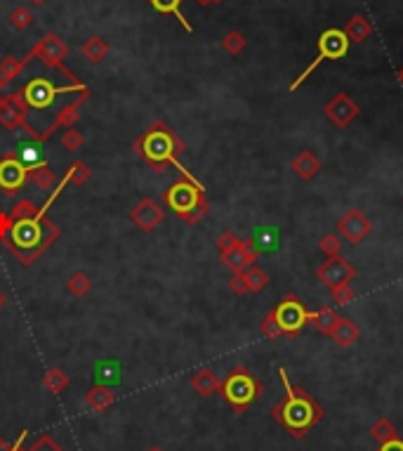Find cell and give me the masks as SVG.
Masks as SVG:
<instances>
[{
	"label": "cell",
	"instance_id": "obj_1",
	"mask_svg": "<svg viewBox=\"0 0 403 451\" xmlns=\"http://www.w3.org/2000/svg\"><path fill=\"white\" fill-rule=\"evenodd\" d=\"M132 152L144 161L146 166H151L153 173H165L168 166H175L182 173V178H191L187 168L180 164V156L187 152L184 139L170 128L165 121H156L151 128H146L141 135L132 142Z\"/></svg>",
	"mask_w": 403,
	"mask_h": 451
},
{
	"label": "cell",
	"instance_id": "obj_2",
	"mask_svg": "<svg viewBox=\"0 0 403 451\" xmlns=\"http://www.w3.org/2000/svg\"><path fill=\"white\" fill-rule=\"evenodd\" d=\"M279 376H281L283 387H286V397L271 409V416L295 437V440H302V437L307 435V430H311L316 423L323 421L325 411L307 390L295 387L290 383L286 369H279Z\"/></svg>",
	"mask_w": 403,
	"mask_h": 451
},
{
	"label": "cell",
	"instance_id": "obj_3",
	"mask_svg": "<svg viewBox=\"0 0 403 451\" xmlns=\"http://www.w3.org/2000/svg\"><path fill=\"white\" fill-rule=\"evenodd\" d=\"M62 236V227L49 217H33V220H14L7 234V251L19 260L24 267H31L57 239Z\"/></svg>",
	"mask_w": 403,
	"mask_h": 451
},
{
	"label": "cell",
	"instance_id": "obj_4",
	"mask_svg": "<svg viewBox=\"0 0 403 451\" xmlns=\"http://www.w3.org/2000/svg\"><path fill=\"white\" fill-rule=\"evenodd\" d=\"M163 203L187 224H198L210 213V203L205 199V187L196 178H180L163 192Z\"/></svg>",
	"mask_w": 403,
	"mask_h": 451
},
{
	"label": "cell",
	"instance_id": "obj_5",
	"mask_svg": "<svg viewBox=\"0 0 403 451\" xmlns=\"http://www.w3.org/2000/svg\"><path fill=\"white\" fill-rule=\"evenodd\" d=\"M262 392H264V387H262L259 380L255 378L243 364L233 366V369L226 373V378L222 380V385H219L222 399L236 413H245L247 409L262 397Z\"/></svg>",
	"mask_w": 403,
	"mask_h": 451
},
{
	"label": "cell",
	"instance_id": "obj_6",
	"mask_svg": "<svg viewBox=\"0 0 403 451\" xmlns=\"http://www.w3.org/2000/svg\"><path fill=\"white\" fill-rule=\"evenodd\" d=\"M318 52H316V57L311 59V64L304 69V72L297 76V79L290 83V93H295L297 88L302 86L304 81L309 79L311 74L316 72L318 67L323 64V62H337V59H342L346 52H349V38H346V33L342 29H325L321 36H318Z\"/></svg>",
	"mask_w": 403,
	"mask_h": 451
},
{
	"label": "cell",
	"instance_id": "obj_7",
	"mask_svg": "<svg viewBox=\"0 0 403 451\" xmlns=\"http://www.w3.org/2000/svg\"><path fill=\"white\" fill-rule=\"evenodd\" d=\"M69 52H71V47L66 45V40H64L62 36H57V33H45V36H42L38 43L31 47V50H28L24 62L28 64L31 59L38 57L47 69H57V72H62L69 79V83H83L74 72H71V69L64 67V59L69 57Z\"/></svg>",
	"mask_w": 403,
	"mask_h": 451
},
{
	"label": "cell",
	"instance_id": "obj_8",
	"mask_svg": "<svg viewBox=\"0 0 403 451\" xmlns=\"http://www.w3.org/2000/svg\"><path fill=\"white\" fill-rule=\"evenodd\" d=\"M88 90L85 83H69V86H54L49 79H33L28 81L24 88L19 90L21 97L26 100L28 109H47L52 107L57 95H66V93H83Z\"/></svg>",
	"mask_w": 403,
	"mask_h": 451
},
{
	"label": "cell",
	"instance_id": "obj_9",
	"mask_svg": "<svg viewBox=\"0 0 403 451\" xmlns=\"http://www.w3.org/2000/svg\"><path fill=\"white\" fill-rule=\"evenodd\" d=\"M271 312H274L276 324H279L281 333L288 338L300 333V331L309 324V316H311V312L302 305L297 295H286Z\"/></svg>",
	"mask_w": 403,
	"mask_h": 451
},
{
	"label": "cell",
	"instance_id": "obj_10",
	"mask_svg": "<svg viewBox=\"0 0 403 451\" xmlns=\"http://www.w3.org/2000/svg\"><path fill=\"white\" fill-rule=\"evenodd\" d=\"M28 182V164L17 152H7L0 159V189L5 196H17Z\"/></svg>",
	"mask_w": 403,
	"mask_h": 451
},
{
	"label": "cell",
	"instance_id": "obj_11",
	"mask_svg": "<svg viewBox=\"0 0 403 451\" xmlns=\"http://www.w3.org/2000/svg\"><path fill=\"white\" fill-rule=\"evenodd\" d=\"M335 227H337L339 239H344V241L351 246H358L373 232V222H370V217H366V213L361 208H349L337 220Z\"/></svg>",
	"mask_w": 403,
	"mask_h": 451
},
{
	"label": "cell",
	"instance_id": "obj_12",
	"mask_svg": "<svg viewBox=\"0 0 403 451\" xmlns=\"http://www.w3.org/2000/svg\"><path fill=\"white\" fill-rule=\"evenodd\" d=\"M354 277H356V267H354L349 260H344L342 256H330L325 258L323 265H318L316 279L328 288H335L339 284H351Z\"/></svg>",
	"mask_w": 403,
	"mask_h": 451
},
{
	"label": "cell",
	"instance_id": "obj_13",
	"mask_svg": "<svg viewBox=\"0 0 403 451\" xmlns=\"http://www.w3.org/2000/svg\"><path fill=\"white\" fill-rule=\"evenodd\" d=\"M323 114L332 125H335V128H349V125L358 118L361 107L346 93H337L323 107Z\"/></svg>",
	"mask_w": 403,
	"mask_h": 451
},
{
	"label": "cell",
	"instance_id": "obj_14",
	"mask_svg": "<svg viewBox=\"0 0 403 451\" xmlns=\"http://www.w3.org/2000/svg\"><path fill=\"white\" fill-rule=\"evenodd\" d=\"M88 97H90V90H83V93H78V97H76L74 102L64 104V107L59 109V114L54 116V121L49 123L47 128L42 130V132H38V137H35V142H38V144L47 142V139L52 137L54 132L59 130V128H64V130H66V128H74V123L78 121V116H81V114H78V111H81L83 104L88 102Z\"/></svg>",
	"mask_w": 403,
	"mask_h": 451
},
{
	"label": "cell",
	"instance_id": "obj_15",
	"mask_svg": "<svg viewBox=\"0 0 403 451\" xmlns=\"http://www.w3.org/2000/svg\"><path fill=\"white\" fill-rule=\"evenodd\" d=\"M130 220L137 224L141 232H153L158 224L165 220V210L158 201H153L151 196H144L130 208Z\"/></svg>",
	"mask_w": 403,
	"mask_h": 451
},
{
	"label": "cell",
	"instance_id": "obj_16",
	"mask_svg": "<svg viewBox=\"0 0 403 451\" xmlns=\"http://www.w3.org/2000/svg\"><path fill=\"white\" fill-rule=\"evenodd\" d=\"M259 258V251L255 249L252 239H245V241H238L236 246H233L231 251L226 253H219V260H222V265L229 270L231 274L236 272H245L247 267H252L255 263H257Z\"/></svg>",
	"mask_w": 403,
	"mask_h": 451
},
{
	"label": "cell",
	"instance_id": "obj_17",
	"mask_svg": "<svg viewBox=\"0 0 403 451\" xmlns=\"http://www.w3.org/2000/svg\"><path fill=\"white\" fill-rule=\"evenodd\" d=\"M0 125H3L5 130H21V132H26L28 137L35 142V137H38V132L33 130V125L28 123V116H24L21 111L14 107V104L7 100V95L0 97Z\"/></svg>",
	"mask_w": 403,
	"mask_h": 451
},
{
	"label": "cell",
	"instance_id": "obj_18",
	"mask_svg": "<svg viewBox=\"0 0 403 451\" xmlns=\"http://www.w3.org/2000/svg\"><path fill=\"white\" fill-rule=\"evenodd\" d=\"M290 171H293L300 180L309 182L316 178L318 171H321V159H318L311 149H302L293 161H290Z\"/></svg>",
	"mask_w": 403,
	"mask_h": 451
},
{
	"label": "cell",
	"instance_id": "obj_19",
	"mask_svg": "<svg viewBox=\"0 0 403 451\" xmlns=\"http://www.w3.org/2000/svg\"><path fill=\"white\" fill-rule=\"evenodd\" d=\"M330 338L335 341L337 348H351L354 343H358L361 329L356 321L349 319V316H337L335 326L330 331Z\"/></svg>",
	"mask_w": 403,
	"mask_h": 451
},
{
	"label": "cell",
	"instance_id": "obj_20",
	"mask_svg": "<svg viewBox=\"0 0 403 451\" xmlns=\"http://www.w3.org/2000/svg\"><path fill=\"white\" fill-rule=\"evenodd\" d=\"M219 385H222V380H219L217 373L208 369V366L198 369L194 376H191V387H194L201 397H212L215 392H219Z\"/></svg>",
	"mask_w": 403,
	"mask_h": 451
},
{
	"label": "cell",
	"instance_id": "obj_21",
	"mask_svg": "<svg viewBox=\"0 0 403 451\" xmlns=\"http://www.w3.org/2000/svg\"><path fill=\"white\" fill-rule=\"evenodd\" d=\"M113 401H116V397H113V390L106 385H95L90 387L88 392H85V404H88V409H92V411L97 413H104L109 411V409L113 406Z\"/></svg>",
	"mask_w": 403,
	"mask_h": 451
},
{
	"label": "cell",
	"instance_id": "obj_22",
	"mask_svg": "<svg viewBox=\"0 0 403 451\" xmlns=\"http://www.w3.org/2000/svg\"><path fill=\"white\" fill-rule=\"evenodd\" d=\"M342 31L346 33L349 43L361 45V43H366V40L373 36V24L368 22L363 15H354L349 22H346V26H344Z\"/></svg>",
	"mask_w": 403,
	"mask_h": 451
},
{
	"label": "cell",
	"instance_id": "obj_23",
	"mask_svg": "<svg viewBox=\"0 0 403 451\" xmlns=\"http://www.w3.org/2000/svg\"><path fill=\"white\" fill-rule=\"evenodd\" d=\"M182 3L184 0H148V5L158 12V15H173L177 22L182 24V29L187 33H194V26H191L182 15Z\"/></svg>",
	"mask_w": 403,
	"mask_h": 451
},
{
	"label": "cell",
	"instance_id": "obj_24",
	"mask_svg": "<svg viewBox=\"0 0 403 451\" xmlns=\"http://www.w3.org/2000/svg\"><path fill=\"white\" fill-rule=\"evenodd\" d=\"M81 55L90 64H99V62H104V57L109 55V43H106L102 36H90L81 45Z\"/></svg>",
	"mask_w": 403,
	"mask_h": 451
},
{
	"label": "cell",
	"instance_id": "obj_25",
	"mask_svg": "<svg viewBox=\"0 0 403 451\" xmlns=\"http://www.w3.org/2000/svg\"><path fill=\"white\" fill-rule=\"evenodd\" d=\"M337 312L332 307L328 305H323V307H318L316 312H311L309 316V321H311V326H314L318 333H323V336H330V331L332 326H335V321H337Z\"/></svg>",
	"mask_w": 403,
	"mask_h": 451
},
{
	"label": "cell",
	"instance_id": "obj_26",
	"mask_svg": "<svg viewBox=\"0 0 403 451\" xmlns=\"http://www.w3.org/2000/svg\"><path fill=\"white\" fill-rule=\"evenodd\" d=\"M95 378H97L99 385H106V387L118 385L120 383V366H118V362H113V359H104V362H99L97 369H95Z\"/></svg>",
	"mask_w": 403,
	"mask_h": 451
},
{
	"label": "cell",
	"instance_id": "obj_27",
	"mask_svg": "<svg viewBox=\"0 0 403 451\" xmlns=\"http://www.w3.org/2000/svg\"><path fill=\"white\" fill-rule=\"evenodd\" d=\"M28 180H31L38 189H49L54 185V173L49 171V166L45 161H40V164H28Z\"/></svg>",
	"mask_w": 403,
	"mask_h": 451
},
{
	"label": "cell",
	"instance_id": "obj_28",
	"mask_svg": "<svg viewBox=\"0 0 403 451\" xmlns=\"http://www.w3.org/2000/svg\"><path fill=\"white\" fill-rule=\"evenodd\" d=\"M370 435H373L380 444H387V442H392V440H399V430H396V426L387 418V416H380V418L373 423V426H370Z\"/></svg>",
	"mask_w": 403,
	"mask_h": 451
},
{
	"label": "cell",
	"instance_id": "obj_29",
	"mask_svg": "<svg viewBox=\"0 0 403 451\" xmlns=\"http://www.w3.org/2000/svg\"><path fill=\"white\" fill-rule=\"evenodd\" d=\"M92 284H95V281L90 279V274L74 272L69 277V281H66V288H69V293L74 295V298H85V295L92 291Z\"/></svg>",
	"mask_w": 403,
	"mask_h": 451
},
{
	"label": "cell",
	"instance_id": "obj_30",
	"mask_svg": "<svg viewBox=\"0 0 403 451\" xmlns=\"http://www.w3.org/2000/svg\"><path fill=\"white\" fill-rule=\"evenodd\" d=\"M7 22H10L12 29L26 31L28 26L35 22V15H33V10L28 8V5H17V8H14L10 15H7Z\"/></svg>",
	"mask_w": 403,
	"mask_h": 451
},
{
	"label": "cell",
	"instance_id": "obj_31",
	"mask_svg": "<svg viewBox=\"0 0 403 451\" xmlns=\"http://www.w3.org/2000/svg\"><path fill=\"white\" fill-rule=\"evenodd\" d=\"M90 175H92V171H90V166L85 164V161H74V164L69 166V171L64 173V182H66V185L83 187L85 182L90 180Z\"/></svg>",
	"mask_w": 403,
	"mask_h": 451
},
{
	"label": "cell",
	"instance_id": "obj_32",
	"mask_svg": "<svg viewBox=\"0 0 403 451\" xmlns=\"http://www.w3.org/2000/svg\"><path fill=\"white\" fill-rule=\"evenodd\" d=\"M42 387H45L49 394H62L69 387V376L62 369H49L45 373V378H42Z\"/></svg>",
	"mask_w": 403,
	"mask_h": 451
},
{
	"label": "cell",
	"instance_id": "obj_33",
	"mask_svg": "<svg viewBox=\"0 0 403 451\" xmlns=\"http://www.w3.org/2000/svg\"><path fill=\"white\" fill-rule=\"evenodd\" d=\"M252 244L259 253L262 251H274L276 246H279V232H276L274 227H269V224H264V227H259V232L255 234Z\"/></svg>",
	"mask_w": 403,
	"mask_h": 451
},
{
	"label": "cell",
	"instance_id": "obj_34",
	"mask_svg": "<svg viewBox=\"0 0 403 451\" xmlns=\"http://www.w3.org/2000/svg\"><path fill=\"white\" fill-rule=\"evenodd\" d=\"M24 67H26L24 59H17V57H12V55H7V57L0 62V79L5 83H12L21 72H24Z\"/></svg>",
	"mask_w": 403,
	"mask_h": 451
},
{
	"label": "cell",
	"instance_id": "obj_35",
	"mask_svg": "<svg viewBox=\"0 0 403 451\" xmlns=\"http://www.w3.org/2000/svg\"><path fill=\"white\" fill-rule=\"evenodd\" d=\"M245 45H247V40L240 31H229L222 38V50L226 55H231V57H238V55L245 50Z\"/></svg>",
	"mask_w": 403,
	"mask_h": 451
},
{
	"label": "cell",
	"instance_id": "obj_36",
	"mask_svg": "<svg viewBox=\"0 0 403 451\" xmlns=\"http://www.w3.org/2000/svg\"><path fill=\"white\" fill-rule=\"evenodd\" d=\"M245 279H247V286H250V293H259V291H264V288L269 286V274L257 265L247 267Z\"/></svg>",
	"mask_w": 403,
	"mask_h": 451
},
{
	"label": "cell",
	"instance_id": "obj_37",
	"mask_svg": "<svg viewBox=\"0 0 403 451\" xmlns=\"http://www.w3.org/2000/svg\"><path fill=\"white\" fill-rule=\"evenodd\" d=\"M10 217L12 220H33V217H38V206L31 199H19L12 206Z\"/></svg>",
	"mask_w": 403,
	"mask_h": 451
},
{
	"label": "cell",
	"instance_id": "obj_38",
	"mask_svg": "<svg viewBox=\"0 0 403 451\" xmlns=\"http://www.w3.org/2000/svg\"><path fill=\"white\" fill-rule=\"evenodd\" d=\"M85 144V135L78 128H66L62 132V147L66 152H81Z\"/></svg>",
	"mask_w": 403,
	"mask_h": 451
},
{
	"label": "cell",
	"instance_id": "obj_39",
	"mask_svg": "<svg viewBox=\"0 0 403 451\" xmlns=\"http://www.w3.org/2000/svg\"><path fill=\"white\" fill-rule=\"evenodd\" d=\"M318 249H321V253H325V258L342 256V239L337 234H323L321 241H318Z\"/></svg>",
	"mask_w": 403,
	"mask_h": 451
},
{
	"label": "cell",
	"instance_id": "obj_40",
	"mask_svg": "<svg viewBox=\"0 0 403 451\" xmlns=\"http://www.w3.org/2000/svg\"><path fill=\"white\" fill-rule=\"evenodd\" d=\"M259 331H262V336L269 338V341H276V338L283 336L281 329H279V324H276V319H274V312H271V309H269L264 319L259 321Z\"/></svg>",
	"mask_w": 403,
	"mask_h": 451
},
{
	"label": "cell",
	"instance_id": "obj_41",
	"mask_svg": "<svg viewBox=\"0 0 403 451\" xmlns=\"http://www.w3.org/2000/svg\"><path fill=\"white\" fill-rule=\"evenodd\" d=\"M330 295L337 305H349V302L354 300V286L351 284H339L335 288H330Z\"/></svg>",
	"mask_w": 403,
	"mask_h": 451
},
{
	"label": "cell",
	"instance_id": "obj_42",
	"mask_svg": "<svg viewBox=\"0 0 403 451\" xmlns=\"http://www.w3.org/2000/svg\"><path fill=\"white\" fill-rule=\"evenodd\" d=\"M28 451H64V447L54 440L52 435H40L38 440L31 444V449Z\"/></svg>",
	"mask_w": 403,
	"mask_h": 451
},
{
	"label": "cell",
	"instance_id": "obj_43",
	"mask_svg": "<svg viewBox=\"0 0 403 451\" xmlns=\"http://www.w3.org/2000/svg\"><path fill=\"white\" fill-rule=\"evenodd\" d=\"M229 288H231V293H233V295H245V293H250V286H247L245 272H236V274H231V279H229Z\"/></svg>",
	"mask_w": 403,
	"mask_h": 451
},
{
	"label": "cell",
	"instance_id": "obj_44",
	"mask_svg": "<svg viewBox=\"0 0 403 451\" xmlns=\"http://www.w3.org/2000/svg\"><path fill=\"white\" fill-rule=\"evenodd\" d=\"M240 241V239L233 234V232H229V229H224L222 234L217 236V241H215V246H217V251L219 253H226V251H231L233 246H236Z\"/></svg>",
	"mask_w": 403,
	"mask_h": 451
},
{
	"label": "cell",
	"instance_id": "obj_45",
	"mask_svg": "<svg viewBox=\"0 0 403 451\" xmlns=\"http://www.w3.org/2000/svg\"><path fill=\"white\" fill-rule=\"evenodd\" d=\"M26 437H28V430H21V433H19V437H17V440H14V442L0 440V451H24L21 447H24Z\"/></svg>",
	"mask_w": 403,
	"mask_h": 451
},
{
	"label": "cell",
	"instance_id": "obj_46",
	"mask_svg": "<svg viewBox=\"0 0 403 451\" xmlns=\"http://www.w3.org/2000/svg\"><path fill=\"white\" fill-rule=\"evenodd\" d=\"M12 217H10V213H3V210H0V241H7V234H10V229H12Z\"/></svg>",
	"mask_w": 403,
	"mask_h": 451
},
{
	"label": "cell",
	"instance_id": "obj_47",
	"mask_svg": "<svg viewBox=\"0 0 403 451\" xmlns=\"http://www.w3.org/2000/svg\"><path fill=\"white\" fill-rule=\"evenodd\" d=\"M378 451H403V440L399 437V440H392V442H387V444H380Z\"/></svg>",
	"mask_w": 403,
	"mask_h": 451
},
{
	"label": "cell",
	"instance_id": "obj_48",
	"mask_svg": "<svg viewBox=\"0 0 403 451\" xmlns=\"http://www.w3.org/2000/svg\"><path fill=\"white\" fill-rule=\"evenodd\" d=\"M28 3H31V5H33V8H42V5H45V3H47V0H28Z\"/></svg>",
	"mask_w": 403,
	"mask_h": 451
},
{
	"label": "cell",
	"instance_id": "obj_49",
	"mask_svg": "<svg viewBox=\"0 0 403 451\" xmlns=\"http://www.w3.org/2000/svg\"><path fill=\"white\" fill-rule=\"evenodd\" d=\"M3 307H5V293L0 291V309H3Z\"/></svg>",
	"mask_w": 403,
	"mask_h": 451
},
{
	"label": "cell",
	"instance_id": "obj_50",
	"mask_svg": "<svg viewBox=\"0 0 403 451\" xmlns=\"http://www.w3.org/2000/svg\"><path fill=\"white\" fill-rule=\"evenodd\" d=\"M396 76H399V83H401V86H403V67L399 69V74H396Z\"/></svg>",
	"mask_w": 403,
	"mask_h": 451
},
{
	"label": "cell",
	"instance_id": "obj_51",
	"mask_svg": "<svg viewBox=\"0 0 403 451\" xmlns=\"http://www.w3.org/2000/svg\"><path fill=\"white\" fill-rule=\"evenodd\" d=\"M5 86H7V83H5L3 79H0V97H3V88H5Z\"/></svg>",
	"mask_w": 403,
	"mask_h": 451
},
{
	"label": "cell",
	"instance_id": "obj_52",
	"mask_svg": "<svg viewBox=\"0 0 403 451\" xmlns=\"http://www.w3.org/2000/svg\"><path fill=\"white\" fill-rule=\"evenodd\" d=\"M196 3H198V5H212L210 0H196Z\"/></svg>",
	"mask_w": 403,
	"mask_h": 451
},
{
	"label": "cell",
	"instance_id": "obj_53",
	"mask_svg": "<svg viewBox=\"0 0 403 451\" xmlns=\"http://www.w3.org/2000/svg\"><path fill=\"white\" fill-rule=\"evenodd\" d=\"M212 5H217V3H224V0H210Z\"/></svg>",
	"mask_w": 403,
	"mask_h": 451
},
{
	"label": "cell",
	"instance_id": "obj_54",
	"mask_svg": "<svg viewBox=\"0 0 403 451\" xmlns=\"http://www.w3.org/2000/svg\"><path fill=\"white\" fill-rule=\"evenodd\" d=\"M146 451H163V449H158V447H151V449H146Z\"/></svg>",
	"mask_w": 403,
	"mask_h": 451
}]
</instances>
